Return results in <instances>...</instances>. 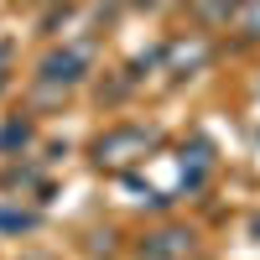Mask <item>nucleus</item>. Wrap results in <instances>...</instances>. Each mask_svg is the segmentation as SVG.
I'll return each mask as SVG.
<instances>
[{
  "label": "nucleus",
  "mask_w": 260,
  "mask_h": 260,
  "mask_svg": "<svg viewBox=\"0 0 260 260\" xmlns=\"http://www.w3.org/2000/svg\"><path fill=\"white\" fill-rule=\"evenodd\" d=\"M146 151H151V136H146V130H136V125H125V130H110V136L94 146V161L110 167V172H125L130 161H141Z\"/></svg>",
  "instance_id": "nucleus-1"
},
{
  "label": "nucleus",
  "mask_w": 260,
  "mask_h": 260,
  "mask_svg": "<svg viewBox=\"0 0 260 260\" xmlns=\"http://www.w3.org/2000/svg\"><path fill=\"white\" fill-rule=\"evenodd\" d=\"M42 78H47V83H73V78H83V52H57V57H47V62H42Z\"/></svg>",
  "instance_id": "nucleus-2"
},
{
  "label": "nucleus",
  "mask_w": 260,
  "mask_h": 260,
  "mask_svg": "<svg viewBox=\"0 0 260 260\" xmlns=\"http://www.w3.org/2000/svg\"><path fill=\"white\" fill-rule=\"evenodd\" d=\"M37 224V213H26V208H0V229H31Z\"/></svg>",
  "instance_id": "nucleus-3"
}]
</instances>
